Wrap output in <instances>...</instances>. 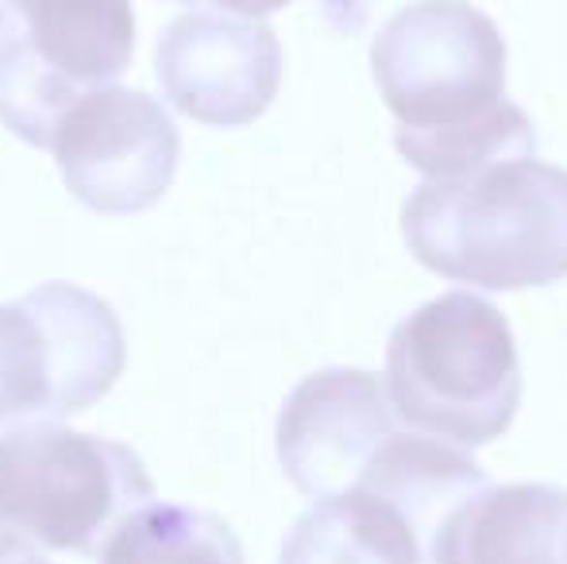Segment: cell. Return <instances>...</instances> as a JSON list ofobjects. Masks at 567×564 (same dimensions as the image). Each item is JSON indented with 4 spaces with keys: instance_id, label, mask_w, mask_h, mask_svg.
<instances>
[{
    "instance_id": "cell-1",
    "label": "cell",
    "mask_w": 567,
    "mask_h": 564,
    "mask_svg": "<svg viewBox=\"0 0 567 564\" xmlns=\"http://www.w3.org/2000/svg\"><path fill=\"white\" fill-rule=\"evenodd\" d=\"M371 74L394 113V147L425 178L537 155L529 113L506 98V39L467 0H417L371 43Z\"/></svg>"
},
{
    "instance_id": "cell-2",
    "label": "cell",
    "mask_w": 567,
    "mask_h": 564,
    "mask_svg": "<svg viewBox=\"0 0 567 564\" xmlns=\"http://www.w3.org/2000/svg\"><path fill=\"white\" fill-rule=\"evenodd\" d=\"M402 236L421 267L475 290L553 286L567 279V171L525 155L425 178Z\"/></svg>"
},
{
    "instance_id": "cell-3",
    "label": "cell",
    "mask_w": 567,
    "mask_h": 564,
    "mask_svg": "<svg viewBox=\"0 0 567 564\" xmlns=\"http://www.w3.org/2000/svg\"><path fill=\"white\" fill-rule=\"evenodd\" d=\"M386 394L410 429L463 449L491 444L522 407L514 329L486 298L452 290L394 325Z\"/></svg>"
},
{
    "instance_id": "cell-4",
    "label": "cell",
    "mask_w": 567,
    "mask_h": 564,
    "mask_svg": "<svg viewBox=\"0 0 567 564\" xmlns=\"http://www.w3.org/2000/svg\"><path fill=\"white\" fill-rule=\"evenodd\" d=\"M151 499L155 483L127 444L54 422L0 429V534L16 542L93 557Z\"/></svg>"
},
{
    "instance_id": "cell-5",
    "label": "cell",
    "mask_w": 567,
    "mask_h": 564,
    "mask_svg": "<svg viewBox=\"0 0 567 564\" xmlns=\"http://www.w3.org/2000/svg\"><path fill=\"white\" fill-rule=\"evenodd\" d=\"M124 363V325L105 298L74 283L35 286L0 306V425L85 414Z\"/></svg>"
},
{
    "instance_id": "cell-6",
    "label": "cell",
    "mask_w": 567,
    "mask_h": 564,
    "mask_svg": "<svg viewBox=\"0 0 567 564\" xmlns=\"http://www.w3.org/2000/svg\"><path fill=\"white\" fill-rule=\"evenodd\" d=\"M135 54L132 0H8L0 43V124L47 147L82 93L113 85Z\"/></svg>"
},
{
    "instance_id": "cell-7",
    "label": "cell",
    "mask_w": 567,
    "mask_h": 564,
    "mask_svg": "<svg viewBox=\"0 0 567 564\" xmlns=\"http://www.w3.org/2000/svg\"><path fill=\"white\" fill-rule=\"evenodd\" d=\"M47 151L85 209L132 217L171 189L182 136L171 113L143 90L97 85L59 116Z\"/></svg>"
},
{
    "instance_id": "cell-8",
    "label": "cell",
    "mask_w": 567,
    "mask_h": 564,
    "mask_svg": "<svg viewBox=\"0 0 567 564\" xmlns=\"http://www.w3.org/2000/svg\"><path fill=\"white\" fill-rule=\"evenodd\" d=\"M394 407L374 371L329 368L306 376L278 414V464L309 499L348 495L398 437Z\"/></svg>"
},
{
    "instance_id": "cell-9",
    "label": "cell",
    "mask_w": 567,
    "mask_h": 564,
    "mask_svg": "<svg viewBox=\"0 0 567 564\" xmlns=\"http://www.w3.org/2000/svg\"><path fill=\"white\" fill-rule=\"evenodd\" d=\"M155 78L182 116L209 129H244L275 101L282 43L262 20L189 12L158 31Z\"/></svg>"
},
{
    "instance_id": "cell-10",
    "label": "cell",
    "mask_w": 567,
    "mask_h": 564,
    "mask_svg": "<svg viewBox=\"0 0 567 564\" xmlns=\"http://www.w3.org/2000/svg\"><path fill=\"white\" fill-rule=\"evenodd\" d=\"M433 564H567V491L553 483L471 491L433 530Z\"/></svg>"
},
{
    "instance_id": "cell-11",
    "label": "cell",
    "mask_w": 567,
    "mask_h": 564,
    "mask_svg": "<svg viewBox=\"0 0 567 564\" xmlns=\"http://www.w3.org/2000/svg\"><path fill=\"white\" fill-rule=\"evenodd\" d=\"M421 522L374 491L317 499L282 542L278 564H421Z\"/></svg>"
},
{
    "instance_id": "cell-12",
    "label": "cell",
    "mask_w": 567,
    "mask_h": 564,
    "mask_svg": "<svg viewBox=\"0 0 567 564\" xmlns=\"http://www.w3.org/2000/svg\"><path fill=\"white\" fill-rule=\"evenodd\" d=\"M101 564H244V545L220 514L182 503H143L101 545Z\"/></svg>"
},
{
    "instance_id": "cell-13",
    "label": "cell",
    "mask_w": 567,
    "mask_h": 564,
    "mask_svg": "<svg viewBox=\"0 0 567 564\" xmlns=\"http://www.w3.org/2000/svg\"><path fill=\"white\" fill-rule=\"evenodd\" d=\"M171 4H217L220 12H239L247 20H259V16H270L278 8L293 4V0H171Z\"/></svg>"
},
{
    "instance_id": "cell-14",
    "label": "cell",
    "mask_w": 567,
    "mask_h": 564,
    "mask_svg": "<svg viewBox=\"0 0 567 564\" xmlns=\"http://www.w3.org/2000/svg\"><path fill=\"white\" fill-rule=\"evenodd\" d=\"M0 564H51L35 545L28 542H16V537L0 534Z\"/></svg>"
},
{
    "instance_id": "cell-15",
    "label": "cell",
    "mask_w": 567,
    "mask_h": 564,
    "mask_svg": "<svg viewBox=\"0 0 567 564\" xmlns=\"http://www.w3.org/2000/svg\"><path fill=\"white\" fill-rule=\"evenodd\" d=\"M8 35V0H0V43H4Z\"/></svg>"
}]
</instances>
